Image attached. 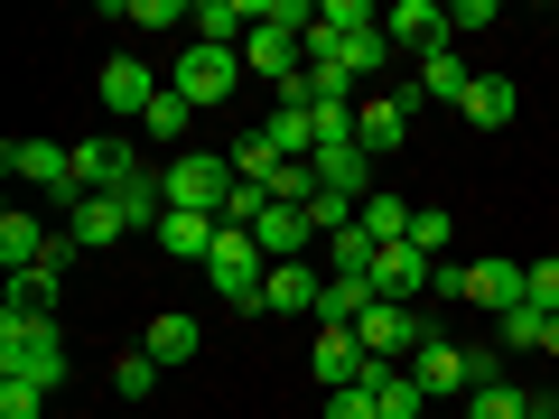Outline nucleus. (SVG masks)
Segmentation results:
<instances>
[{
	"label": "nucleus",
	"instance_id": "obj_1",
	"mask_svg": "<svg viewBox=\"0 0 559 419\" xmlns=\"http://www.w3.org/2000/svg\"><path fill=\"white\" fill-rule=\"evenodd\" d=\"M66 373H75V355H66V336L47 318H0V382H38V392H57Z\"/></svg>",
	"mask_w": 559,
	"mask_h": 419
},
{
	"label": "nucleus",
	"instance_id": "obj_2",
	"mask_svg": "<svg viewBox=\"0 0 559 419\" xmlns=\"http://www.w3.org/2000/svg\"><path fill=\"white\" fill-rule=\"evenodd\" d=\"M205 279H215V299H224V308H261V289H271V252H261V234L224 224L215 252H205Z\"/></svg>",
	"mask_w": 559,
	"mask_h": 419
},
{
	"label": "nucleus",
	"instance_id": "obj_3",
	"mask_svg": "<svg viewBox=\"0 0 559 419\" xmlns=\"http://www.w3.org/2000/svg\"><path fill=\"white\" fill-rule=\"evenodd\" d=\"M159 187H168V205L178 215H215L224 224V205H234V159H215V149H178V159L159 168Z\"/></svg>",
	"mask_w": 559,
	"mask_h": 419
},
{
	"label": "nucleus",
	"instance_id": "obj_4",
	"mask_svg": "<svg viewBox=\"0 0 559 419\" xmlns=\"http://www.w3.org/2000/svg\"><path fill=\"white\" fill-rule=\"evenodd\" d=\"M419 103H429V94H419V84H392V94H373V103H355V149H364V159H392V149H401V140H411V112H419Z\"/></svg>",
	"mask_w": 559,
	"mask_h": 419
},
{
	"label": "nucleus",
	"instance_id": "obj_5",
	"mask_svg": "<svg viewBox=\"0 0 559 419\" xmlns=\"http://www.w3.org/2000/svg\"><path fill=\"white\" fill-rule=\"evenodd\" d=\"M168 84H178L187 103H234L242 94V57H234V47H197V38H187L178 65H168Z\"/></svg>",
	"mask_w": 559,
	"mask_h": 419
},
{
	"label": "nucleus",
	"instance_id": "obj_6",
	"mask_svg": "<svg viewBox=\"0 0 559 419\" xmlns=\"http://www.w3.org/2000/svg\"><path fill=\"white\" fill-rule=\"evenodd\" d=\"M355 336H364V355H373V363H411L419 345L439 336V326H419V308H392V299H373Z\"/></svg>",
	"mask_w": 559,
	"mask_h": 419
},
{
	"label": "nucleus",
	"instance_id": "obj_7",
	"mask_svg": "<svg viewBox=\"0 0 559 419\" xmlns=\"http://www.w3.org/2000/svg\"><path fill=\"white\" fill-rule=\"evenodd\" d=\"M66 261H75V242L57 234V252L28 261V271H10V299H0V318H47V308L66 299Z\"/></svg>",
	"mask_w": 559,
	"mask_h": 419
},
{
	"label": "nucleus",
	"instance_id": "obj_8",
	"mask_svg": "<svg viewBox=\"0 0 559 419\" xmlns=\"http://www.w3.org/2000/svg\"><path fill=\"white\" fill-rule=\"evenodd\" d=\"M131 178H140L131 140H75V205H84V196H121Z\"/></svg>",
	"mask_w": 559,
	"mask_h": 419
},
{
	"label": "nucleus",
	"instance_id": "obj_9",
	"mask_svg": "<svg viewBox=\"0 0 559 419\" xmlns=\"http://www.w3.org/2000/svg\"><path fill=\"white\" fill-rule=\"evenodd\" d=\"M0 168H10V178H28V187H47V196H66V205H75V149H57V140H10V149H0Z\"/></svg>",
	"mask_w": 559,
	"mask_h": 419
},
{
	"label": "nucleus",
	"instance_id": "obj_10",
	"mask_svg": "<svg viewBox=\"0 0 559 419\" xmlns=\"http://www.w3.org/2000/svg\"><path fill=\"white\" fill-rule=\"evenodd\" d=\"M429 279H439V261L419 252V242H392V252L373 261V299H392V308H419V299H429Z\"/></svg>",
	"mask_w": 559,
	"mask_h": 419
},
{
	"label": "nucleus",
	"instance_id": "obj_11",
	"mask_svg": "<svg viewBox=\"0 0 559 419\" xmlns=\"http://www.w3.org/2000/svg\"><path fill=\"white\" fill-rule=\"evenodd\" d=\"M318 299H326V261H271V289H261L271 318H318Z\"/></svg>",
	"mask_w": 559,
	"mask_h": 419
},
{
	"label": "nucleus",
	"instance_id": "obj_12",
	"mask_svg": "<svg viewBox=\"0 0 559 419\" xmlns=\"http://www.w3.org/2000/svg\"><path fill=\"white\" fill-rule=\"evenodd\" d=\"M411 382H419V392H429V400H457V392H476V363H466V345L429 336V345H419V355H411Z\"/></svg>",
	"mask_w": 559,
	"mask_h": 419
},
{
	"label": "nucleus",
	"instance_id": "obj_13",
	"mask_svg": "<svg viewBox=\"0 0 559 419\" xmlns=\"http://www.w3.org/2000/svg\"><path fill=\"white\" fill-rule=\"evenodd\" d=\"M373 355H364L355 326H318V392H364Z\"/></svg>",
	"mask_w": 559,
	"mask_h": 419
},
{
	"label": "nucleus",
	"instance_id": "obj_14",
	"mask_svg": "<svg viewBox=\"0 0 559 419\" xmlns=\"http://www.w3.org/2000/svg\"><path fill=\"white\" fill-rule=\"evenodd\" d=\"M382 28H392V47H411V57H439V47L457 38L439 0H392V10H382Z\"/></svg>",
	"mask_w": 559,
	"mask_h": 419
},
{
	"label": "nucleus",
	"instance_id": "obj_15",
	"mask_svg": "<svg viewBox=\"0 0 559 419\" xmlns=\"http://www.w3.org/2000/svg\"><path fill=\"white\" fill-rule=\"evenodd\" d=\"M242 65H252V75H271V84H299V75H308V38H299V28H252Z\"/></svg>",
	"mask_w": 559,
	"mask_h": 419
},
{
	"label": "nucleus",
	"instance_id": "obj_16",
	"mask_svg": "<svg viewBox=\"0 0 559 419\" xmlns=\"http://www.w3.org/2000/svg\"><path fill=\"white\" fill-rule=\"evenodd\" d=\"M94 94L112 103V112H140V121H150V103L168 94V75H150L140 57H112V65H103V84H94Z\"/></svg>",
	"mask_w": 559,
	"mask_h": 419
},
{
	"label": "nucleus",
	"instance_id": "obj_17",
	"mask_svg": "<svg viewBox=\"0 0 559 419\" xmlns=\"http://www.w3.org/2000/svg\"><path fill=\"white\" fill-rule=\"evenodd\" d=\"M121 234H131L121 196H84V205H66V242H75V252H103V242H121Z\"/></svg>",
	"mask_w": 559,
	"mask_h": 419
},
{
	"label": "nucleus",
	"instance_id": "obj_18",
	"mask_svg": "<svg viewBox=\"0 0 559 419\" xmlns=\"http://www.w3.org/2000/svg\"><path fill=\"white\" fill-rule=\"evenodd\" d=\"M318 261H326V279H373L382 242L364 234V215H355V224H345V234H326V242H318Z\"/></svg>",
	"mask_w": 559,
	"mask_h": 419
},
{
	"label": "nucleus",
	"instance_id": "obj_19",
	"mask_svg": "<svg viewBox=\"0 0 559 419\" xmlns=\"http://www.w3.org/2000/svg\"><path fill=\"white\" fill-rule=\"evenodd\" d=\"M522 299H532V261H476V308L513 318Z\"/></svg>",
	"mask_w": 559,
	"mask_h": 419
},
{
	"label": "nucleus",
	"instance_id": "obj_20",
	"mask_svg": "<svg viewBox=\"0 0 559 419\" xmlns=\"http://www.w3.org/2000/svg\"><path fill=\"white\" fill-rule=\"evenodd\" d=\"M197 345H205V326L187 318V308H168V318H150V336H140V355H150V363L168 373V363H187Z\"/></svg>",
	"mask_w": 559,
	"mask_h": 419
},
{
	"label": "nucleus",
	"instance_id": "obj_21",
	"mask_svg": "<svg viewBox=\"0 0 559 419\" xmlns=\"http://www.w3.org/2000/svg\"><path fill=\"white\" fill-rule=\"evenodd\" d=\"M261 131L280 140V159H318V103H271Z\"/></svg>",
	"mask_w": 559,
	"mask_h": 419
},
{
	"label": "nucleus",
	"instance_id": "obj_22",
	"mask_svg": "<svg viewBox=\"0 0 559 419\" xmlns=\"http://www.w3.org/2000/svg\"><path fill=\"white\" fill-rule=\"evenodd\" d=\"M57 252V234H47L38 215H20V205H10V215H0V261H10V271H28V261H47Z\"/></svg>",
	"mask_w": 559,
	"mask_h": 419
},
{
	"label": "nucleus",
	"instance_id": "obj_23",
	"mask_svg": "<svg viewBox=\"0 0 559 419\" xmlns=\"http://www.w3.org/2000/svg\"><path fill=\"white\" fill-rule=\"evenodd\" d=\"M419 94H429V103H457V112H466L476 75H466V57H457V47H439V57H419Z\"/></svg>",
	"mask_w": 559,
	"mask_h": 419
},
{
	"label": "nucleus",
	"instance_id": "obj_24",
	"mask_svg": "<svg viewBox=\"0 0 559 419\" xmlns=\"http://www.w3.org/2000/svg\"><path fill=\"white\" fill-rule=\"evenodd\" d=\"M411 224H419V205H401V187H373L364 196V234L392 252V242H411Z\"/></svg>",
	"mask_w": 559,
	"mask_h": 419
},
{
	"label": "nucleus",
	"instance_id": "obj_25",
	"mask_svg": "<svg viewBox=\"0 0 559 419\" xmlns=\"http://www.w3.org/2000/svg\"><path fill=\"white\" fill-rule=\"evenodd\" d=\"M215 234H224L215 215H178V205H168V224H159V252H168V261H205V252H215Z\"/></svg>",
	"mask_w": 559,
	"mask_h": 419
},
{
	"label": "nucleus",
	"instance_id": "obj_26",
	"mask_svg": "<svg viewBox=\"0 0 559 419\" xmlns=\"http://www.w3.org/2000/svg\"><path fill=\"white\" fill-rule=\"evenodd\" d=\"M224 159H234V178H252V187H271V178H280V168H289V159H280V140H271V131H261V121H252V131H242V140H234V149H224Z\"/></svg>",
	"mask_w": 559,
	"mask_h": 419
},
{
	"label": "nucleus",
	"instance_id": "obj_27",
	"mask_svg": "<svg viewBox=\"0 0 559 419\" xmlns=\"http://www.w3.org/2000/svg\"><path fill=\"white\" fill-rule=\"evenodd\" d=\"M522 112V94L503 75H476V94H466V121H476V131H503V121Z\"/></svg>",
	"mask_w": 559,
	"mask_h": 419
},
{
	"label": "nucleus",
	"instance_id": "obj_28",
	"mask_svg": "<svg viewBox=\"0 0 559 419\" xmlns=\"http://www.w3.org/2000/svg\"><path fill=\"white\" fill-rule=\"evenodd\" d=\"M364 308H373V279H326L318 326H364Z\"/></svg>",
	"mask_w": 559,
	"mask_h": 419
},
{
	"label": "nucleus",
	"instance_id": "obj_29",
	"mask_svg": "<svg viewBox=\"0 0 559 419\" xmlns=\"http://www.w3.org/2000/svg\"><path fill=\"white\" fill-rule=\"evenodd\" d=\"M540 326H550V318H540V308L522 299L513 318H495V345H503V355H540Z\"/></svg>",
	"mask_w": 559,
	"mask_h": 419
},
{
	"label": "nucleus",
	"instance_id": "obj_30",
	"mask_svg": "<svg viewBox=\"0 0 559 419\" xmlns=\"http://www.w3.org/2000/svg\"><path fill=\"white\" fill-rule=\"evenodd\" d=\"M382 65H392V28H364V38H345V75H382Z\"/></svg>",
	"mask_w": 559,
	"mask_h": 419
},
{
	"label": "nucleus",
	"instance_id": "obj_31",
	"mask_svg": "<svg viewBox=\"0 0 559 419\" xmlns=\"http://www.w3.org/2000/svg\"><path fill=\"white\" fill-rule=\"evenodd\" d=\"M466 419H532V392H513V382H485V392L466 400Z\"/></svg>",
	"mask_w": 559,
	"mask_h": 419
},
{
	"label": "nucleus",
	"instance_id": "obj_32",
	"mask_svg": "<svg viewBox=\"0 0 559 419\" xmlns=\"http://www.w3.org/2000/svg\"><path fill=\"white\" fill-rule=\"evenodd\" d=\"M411 242H419V252H429V261H439L448 242H457V215H448V205H419V224H411Z\"/></svg>",
	"mask_w": 559,
	"mask_h": 419
},
{
	"label": "nucleus",
	"instance_id": "obj_33",
	"mask_svg": "<svg viewBox=\"0 0 559 419\" xmlns=\"http://www.w3.org/2000/svg\"><path fill=\"white\" fill-rule=\"evenodd\" d=\"M112 392L121 400H150V392H159V363H150V355H121L112 363Z\"/></svg>",
	"mask_w": 559,
	"mask_h": 419
},
{
	"label": "nucleus",
	"instance_id": "obj_34",
	"mask_svg": "<svg viewBox=\"0 0 559 419\" xmlns=\"http://www.w3.org/2000/svg\"><path fill=\"white\" fill-rule=\"evenodd\" d=\"M187 112H197V103H187L178 84H168V94L150 103V140H178V131H187Z\"/></svg>",
	"mask_w": 559,
	"mask_h": 419
},
{
	"label": "nucleus",
	"instance_id": "obj_35",
	"mask_svg": "<svg viewBox=\"0 0 559 419\" xmlns=\"http://www.w3.org/2000/svg\"><path fill=\"white\" fill-rule=\"evenodd\" d=\"M429 299H476V261H439V279H429Z\"/></svg>",
	"mask_w": 559,
	"mask_h": 419
},
{
	"label": "nucleus",
	"instance_id": "obj_36",
	"mask_svg": "<svg viewBox=\"0 0 559 419\" xmlns=\"http://www.w3.org/2000/svg\"><path fill=\"white\" fill-rule=\"evenodd\" d=\"M187 20H197L187 0H131V28H187Z\"/></svg>",
	"mask_w": 559,
	"mask_h": 419
},
{
	"label": "nucleus",
	"instance_id": "obj_37",
	"mask_svg": "<svg viewBox=\"0 0 559 419\" xmlns=\"http://www.w3.org/2000/svg\"><path fill=\"white\" fill-rule=\"evenodd\" d=\"M0 419H47V392L38 382H0Z\"/></svg>",
	"mask_w": 559,
	"mask_h": 419
},
{
	"label": "nucleus",
	"instance_id": "obj_38",
	"mask_svg": "<svg viewBox=\"0 0 559 419\" xmlns=\"http://www.w3.org/2000/svg\"><path fill=\"white\" fill-rule=\"evenodd\" d=\"M308 84H318V103H355V75H345V57L308 65Z\"/></svg>",
	"mask_w": 559,
	"mask_h": 419
},
{
	"label": "nucleus",
	"instance_id": "obj_39",
	"mask_svg": "<svg viewBox=\"0 0 559 419\" xmlns=\"http://www.w3.org/2000/svg\"><path fill=\"white\" fill-rule=\"evenodd\" d=\"M326 419H382L373 392H326Z\"/></svg>",
	"mask_w": 559,
	"mask_h": 419
},
{
	"label": "nucleus",
	"instance_id": "obj_40",
	"mask_svg": "<svg viewBox=\"0 0 559 419\" xmlns=\"http://www.w3.org/2000/svg\"><path fill=\"white\" fill-rule=\"evenodd\" d=\"M540 355H559V318H550V326H540Z\"/></svg>",
	"mask_w": 559,
	"mask_h": 419
},
{
	"label": "nucleus",
	"instance_id": "obj_41",
	"mask_svg": "<svg viewBox=\"0 0 559 419\" xmlns=\"http://www.w3.org/2000/svg\"><path fill=\"white\" fill-rule=\"evenodd\" d=\"M532 419H559V410H550V400H532Z\"/></svg>",
	"mask_w": 559,
	"mask_h": 419
}]
</instances>
